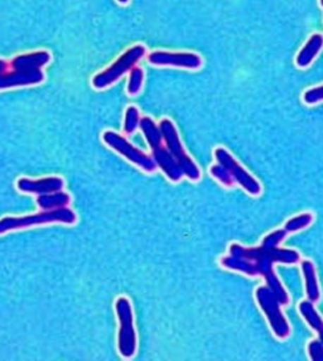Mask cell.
Instances as JSON below:
<instances>
[{"label":"cell","instance_id":"cell-1","mask_svg":"<svg viewBox=\"0 0 323 361\" xmlns=\"http://www.w3.org/2000/svg\"><path fill=\"white\" fill-rule=\"evenodd\" d=\"M287 234L284 228L274 230L264 236L259 247H243L233 243L228 247L230 254L221 259V265L225 269L239 271L249 277H263L281 305L286 306L289 303V295L281 279L276 277L274 264H297L300 262V254L295 249L281 247V243Z\"/></svg>","mask_w":323,"mask_h":361},{"label":"cell","instance_id":"cell-2","mask_svg":"<svg viewBox=\"0 0 323 361\" xmlns=\"http://www.w3.org/2000/svg\"><path fill=\"white\" fill-rule=\"evenodd\" d=\"M255 300L257 306L268 319L270 330L273 331L274 336L279 340H286L291 336V325L281 310L283 305L269 288V286H259L255 290Z\"/></svg>","mask_w":323,"mask_h":361},{"label":"cell","instance_id":"cell-3","mask_svg":"<svg viewBox=\"0 0 323 361\" xmlns=\"http://www.w3.org/2000/svg\"><path fill=\"white\" fill-rule=\"evenodd\" d=\"M144 54H145V47L143 44H135L130 49H126L114 63H111L106 70L94 76L92 86L97 90H102L115 84L123 75L130 71L133 67L137 66L139 61L143 59Z\"/></svg>","mask_w":323,"mask_h":361},{"label":"cell","instance_id":"cell-4","mask_svg":"<svg viewBox=\"0 0 323 361\" xmlns=\"http://www.w3.org/2000/svg\"><path fill=\"white\" fill-rule=\"evenodd\" d=\"M76 221V215L73 211L67 207L54 209V210H44L43 212L30 215L25 217H4L0 220V234L9 230L28 228L35 225L42 224L65 223L73 224Z\"/></svg>","mask_w":323,"mask_h":361},{"label":"cell","instance_id":"cell-5","mask_svg":"<svg viewBox=\"0 0 323 361\" xmlns=\"http://www.w3.org/2000/svg\"><path fill=\"white\" fill-rule=\"evenodd\" d=\"M163 142L166 143L168 151L172 153V156L178 162L181 169L183 171V175L191 180H198L201 178V172L197 164L192 161L191 157L185 153V148L181 142L180 135L173 123L169 119H163L159 123Z\"/></svg>","mask_w":323,"mask_h":361},{"label":"cell","instance_id":"cell-6","mask_svg":"<svg viewBox=\"0 0 323 361\" xmlns=\"http://www.w3.org/2000/svg\"><path fill=\"white\" fill-rule=\"evenodd\" d=\"M214 154H215L216 161L222 164L230 172V175L233 176L235 183L243 187L246 192L252 196H259L262 193L263 187L260 185V182L252 173H249L226 148L217 147L214 151Z\"/></svg>","mask_w":323,"mask_h":361},{"label":"cell","instance_id":"cell-7","mask_svg":"<svg viewBox=\"0 0 323 361\" xmlns=\"http://www.w3.org/2000/svg\"><path fill=\"white\" fill-rule=\"evenodd\" d=\"M120 321L119 351L124 357H130L137 350V335L133 324V311L130 302L126 297H120L115 303Z\"/></svg>","mask_w":323,"mask_h":361},{"label":"cell","instance_id":"cell-8","mask_svg":"<svg viewBox=\"0 0 323 361\" xmlns=\"http://www.w3.org/2000/svg\"><path fill=\"white\" fill-rule=\"evenodd\" d=\"M102 139H104L105 145H108L110 148H113L114 151L120 153L121 156L126 157V159L137 164L144 171L153 172L156 169L157 164L154 159L144 154L143 152L139 151L138 148L130 145L124 137H121L119 134H116L113 130H108L102 134Z\"/></svg>","mask_w":323,"mask_h":361},{"label":"cell","instance_id":"cell-9","mask_svg":"<svg viewBox=\"0 0 323 361\" xmlns=\"http://www.w3.org/2000/svg\"><path fill=\"white\" fill-rule=\"evenodd\" d=\"M148 61L154 66L180 67L185 70H198L202 66L201 56L193 52L154 51L148 56Z\"/></svg>","mask_w":323,"mask_h":361},{"label":"cell","instance_id":"cell-10","mask_svg":"<svg viewBox=\"0 0 323 361\" xmlns=\"http://www.w3.org/2000/svg\"><path fill=\"white\" fill-rule=\"evenodd\" d=\"M43 80H44V73H42V68H32V70L13 68L12 71L0 73V90L41 84Z\"/></svg>","mask_w":323,"mask_h":361},{"label":"cell","instance_id":"cell-11","mask_svg":"<svg viewBox=\"0 0 323 361\" xmlns=\"http://www.w3.org/2000/svg\"><path fill=\"white\" fill-rule=\"evenodd\" d=\"M19 191L27 193H36V195H46V193L59 192L63 188V180L60 177H47L42 180H30V178H20L17 182Z\"/></svg>","mask_w":323,"mask_h":361},{"label":"cell","instance_id":"cell-12","mask_svg":"<svg viewBox=\"0 0 323 361\" xmlns=\"http://www.w3.org/2000/svg\"><path fill=\"white\" fill-rule=\"evenodd\" d=\"M152 151H153V159L157 166L161 167L162 171L166 173L169 180L178 182L185 176L180 164L172 156V153L168 151L167 147H163L162 145L157 148H153Z\"/></svg>","mask_w":323,"mask_h":361},{"label":"cell","instance_id":"cell-13","mask_svg":"<svg viewBox=\"0 0 323 361\" xmlns=\"http://www.w3.org/2000/svg\"><path fill=\"white\" fill-rule=\"evenodd\" d=\"M323 49V36L321 33H313L303 44L295 56V66L298 68H307L311 66L313 61L317 59L318 54Z\"/></svg>","mask_w":323,"mask_h":361},{"label":"cell","instance_id":"cell-14","mask_svg":"<svg viewBox=\"0 0 323 361\" xmlns=\"http://www.w3.org/2000/svg\"><path fill=\"white\" fill-rule=\"evenodd\" d=\"M300 269L303 273L305 283V295L308 301L317 303L321 300V289L318 284L317 273L313 262L305 259L300 262Z\"/></svg>","mask_w":323,"mask_h":361},{"label":"cell","instance_id":"cell-15","mask_svg":"<svg viewBox=\"0 0 323 361\" xmlns=\"http://www.w3.org/2000/svg\"><path fill=\"white\" fill-rule=\"evenodd\" d=\"M51 61V54L47 51H37L30 54H19L11 61L12 68L19 70H32L42 68Z\"/></svg>","mask_w":323,"mask_h":361},{"label":"cell","instance_id":"cell-16","mask_svg":"<svg viewBox=\"0 0 323 361\" xmlns=\"http://www.w3.org/2000/svg\"><path fill=\"white\" fill-rule=\"evenodd\" d=\"M37 204L43 210L61 209V207H66L70 204V196L66 192H62V191L46 193V195H41L37 199Z\"/></svg>","mask_w":323,"mask_h":361},{"label":"cell","instance_id":"cell-17","mask_svg":"<svg viewBox=\"0 0 323 361\" xmlns=\"http://www.w3.org/2000/svg\"><path fill=\"white\" fill-rule=\"evenodd\" d=\"M139 127L142 129L144 137L147 139V142H148V145H150L152 149L163 145V135H162L161 129H159V127H157L156 123L152 118L145 116L143 119H140Z\"/></svg>","mask_w":323,"mask_h":361},{"label":"cell","instance_id":"cell-18","mask_svg":"<svg viewBox=\"0 0 323 361\" xmlns=\"http://www.w3.org/2000/svg\"><path fill=\"white\" fill-rule=\"evenodd\" d=\"M313 219L315 217H313L311 212H303V214L297 215V216L291 217L287 223L284 224V230L287 231L288 234L289 233H297L300 230L308 228L313 223Z\"/></svg>","mask_w":323,"mask_h":361},{"label":"cell","instance_id":"cell-19","mask_svg":"<svg viewBox=\"0 0 323 361\" xmlns=\"http://www.w3.org/2000/svg\"><path fill=\"white\" fill-rule=\"evenodd\" d=\"M144 73L140 67L134 66L130 70L129 82H128V94L137 95L143 87Z\"/></svg>","mask_w":323,"mask_h":361},{"label":"cell","instance_id":"cell-20","mask_svg":"<svg viewBox=\"0 0 323 361\" xmlns=\"http://www.w3.org/2000/svg\"><path fill=\"white\" fill-rule=\"evenodd\" d=\"M209 173L211 176L219 180L221 185L225 187H233L235 185V180H233V176L230 175L228 169H225L222 164L217 163L211 166L209 169Z\"/></svg>","mask_w":323,"mask_h":361},{"label":"cell","instance_id":"cell-21","mask_svg":"<svg viewBox=\"0 0 323 361\" xmlns=\"http://www.w3.org/2000/svg\"><path fill=\"white\" fill-rule=\"evenodd\" d=\"M139 126H140V116H139L138 108L129 106L126 109V118H124V132L132 134L137 130Z\"/></svg>","mask_w":323,"mask_h":361},{"label":"cell","instance_id":"cell-22","mask_svg":"<svg viewBox=\"0 0 323 361\" xmlns=\"http://www.w3.org/2000/svg\"><path fill=\"white\" fill-rule=\"evenodd\" d=\"M302 99L307 105H316V104L321 103L323 102V85L305 90Z\"/></svg>","mask_w":323,"mask_h":361},{"label":"cell","instance_id":"cell-23","mask_svg":"<svg viewBox=\"0 0 323 361\" xmlns=\"http://www.w3.org/2000/svg\"><path fill=\"white\" fill-rule=\"evenodd\" d=\"M308 355L313 361H323V343L319 338H315L308 343Z\"/></svg>","mask_w":323,"mask_h":361},{"label":"cell","instance_id":"cell-24","mask_svg":"<svg viewBox=\"0 0 323 361\" xmlns=\"http://www.w3.org/2000/svg\"><path fill=\"white\" fill-rule=\"evenodd\" d=\"M8 65L6 61L0 60V73H6Z\"/></svg>","mask_w":323,"mask_h":361},{"label":"cell","instance_id":"cell-25","mask_svg":"<svg viewBox=\"0 0 323 361\" xmlns=\"http://www.w3.org/2000/svg\"><path fill=\"white\" fill-rule=\"evenodd\" d=\"M119 4H121V6H126V4H128L129 3V0H116Z\"/></svg>","mask_w":323,"mask_h":361},{"label":"cell","instance_id":"cell-26","mask_svg":"<svg viewBox=\"0 0 323 361\" xmlns=\"http://www.w3.org/2000/svg\"><path fill=\"white\" fill-rule=\"evenodd\" d=\"M318 1H319V6L323 9V0H318Z\"/></svg>","mask_w":323,"mask_h":361}]
</instances>
